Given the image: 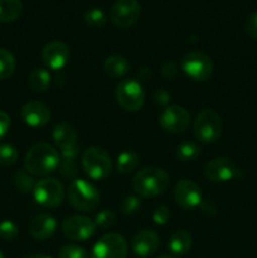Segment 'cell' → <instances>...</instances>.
Segmentation results:
<instances>
[{
    "instance_id": "d590c367",
    "label": "cell",
    "mask_w": 257,
    "mask_h": 258,
    "mask_svg": "<svg viewBox=\"0 0 257 258\" xmlns=\"http://www.w3.org/2000/svg\"><path fill=\"white\" fill-rule=\"evenodd\" d=\"M10 127V117L7 112L0 111V140L7 135Z\"/></svg>"
},
{
    "instance_id": "7c38bea8",
    "label": "cell",
    "mask_w": 257,
    "mask_h": 258,
    "mask_svg": "<svg viewBox=\"0 0 257 258\" xmlns=\"http://www.w3.org/2000/svg\"><path fill=\"white\" fill-rule=\"evenodd\" d=\"M141 7L138 0H116L110 10V18L118 28H127L140 18Z\"/></svg>"
},
{
    "instance_id": "4316f807",
    "label": "cell",
    "mask_w": 257,
    "mask_h": 258,
    "mask_svg": "<svg viewBox=\"0 0 257 258\" xmlns=\"http://www.w3.org/2000/svg\"><path fill=\"white\" fill-rule=\"evenodd\" d=\"M18 150L10 144H0V165L10 166L17 163Z\"/></svg>"
},
{
    "instance_id": "4dcf8cb0",
    "label": "cell",
    "mask_w": 257,
    "mask_h": 258,
    "mask_svg": "<svg viewBox=\"0 0 257 258\" xmlns=\"http://www.w3.org/2000/svg\"><path fill=\"white\" fill-rule=\"evenodd\" d=\"M116 222V214L111 209H102L98 212L96 216V226L100 227L101 229H107L112 227Z\"/></svg>"
},
{
    "instance_id": "5b68a950",
    "label": "cell",
    "mask_w": 257,
    "mask_h": 258,
    "mask_svg": "<svg viewBox=\"0 0 257 258\" xmlns=\"http://www.w3.org/2000/svg\"><path fill=\"white\" fill-rule=\"evenodd\" d=\"M222 125L221 116L213 110H203L197 115L193 123V133L197 140L203 144L216 143L221 138Z\"/></svg>"
},
{
    "instance_id": "83f0119b",
    "label": "cell",
    "mask_w": 257,
    "mask_h": 258,
    "mask_svg": "<svg viewBox=\"0 0 257 258\" xmlns=\"http://www.w3.org/2000/svg\"><path fill=\"white\" fill-rule=\"evenodd\" d=\"M85 22L92 28H101L106 24V15L100 8H91L85 13Z\"/></svg>"
},
{
    "instance_id": "f1b7e54d",
    "label": "cell",
    "mask_w": 257,
    "mask_h": 258,
    "mask_svg": "<svg viewBox=\"0 0 257 258\" xmlns=\"http://www.w3.org/2000/svg\"><path fill=\"white\" fill-rule=\"evenodd\" d=\"M15 186H17L18 190L23 191V193H29V191H33L34 189L35 183L33 180L32 176L29 175V173H25V171H18L15 174L14 178Z\"/></svg>"
},
{
    "instance_id": "603a6c76",
    "label": "cell",
    "mask_w": 257,
    "mask_h": 258,
    "mask_svg": "<svg viewBox=\"0 0 257 258\" xmlns=\"http://www.w3.org/2000/svg\"><path fill=\"white\" fill-rule=\"evenodd\" d=\"M50 81H52L50 73L45 68H37L30 73L28 78V85L30 90L34 92H44L49 88Z\"/></svg>"
},
{
    "instance_id": "60d3db41",
    "label": "cell",
    "mask_w": 257,
    "mask_h": 258,
    "mask_svg": "<svg viewBox=\"0 0 257 258\" xmlns=\"http://www.w3.org/2000/svg\"><path fill=\"white\" fill-rule=\"evenodd\" d=\"M158 258H174V257L168 256V254H163V256H160V257H158Z\"/></svg>"
},
{
    "instance_id": "e575fe53",
    "label": "cell",
    "mask_w": 257,
    "mask_h": 258,
    "mask_svg": "<svg viewBox=\"0 0 257 258\" xmlns=\"http://www.w3.org/2000/svg\"><path fill=\"white\" fill-rule=\"evenodd\" d=\"M246 32L252 39H257V12L252 13L247 19Z\"/></svg>"
},
{
    "instance_id": "8992f818",
    "label": "cell",
    "mask_w": 257,
    "mask_h": 258,
    "mask_svg": "<svg viewBox=\"0 0 257 258\" xmlns=\"http://www.w3.org/2000/svg\"><path fill=\"white\" fill-rule=\"evenodd\" d=\"M116 101L127 112H138L145 102V92L138 81L122 80L116 86Z\"/></svg>"
},
{
    "instance_id": "d4e9b609",
    "label": "cell",
    "mask_w": 257,
    "mask_h": 258,
    "mask_svg": "<svg viewBox=\"0 0 257 258\" xmlns=\"http://www.w3.org/2000/svg\"><path fill=\"white\" fill-rule=\"evenodd\" d=\"M201 154V148L194 141H184L176 149V156L181 161H193Z\"/></svg>"
},
{
    "instance_id": "484cf974",
    "label": "cell",
    "mask_w": 257,
    "mask_h": 258,
    "mask_svg": "<svg viewBox=\"0 0 257 258\" xmlns=\"http://www.w3.org/2000/svg\"><path fill=\"white\" fill-rule=\"evenodd\" d=\"M15 70V59L10 52L0 48V80H7Z\"/></svg>"
},
{
    "instance_id": "7a4b0ae2",
    "label": "cell",
    "mask_w": 257,
    "mask_h": 258,
    "mask_svg": "<svg viewBox=\"0 0 257 258\" xmlns=\"http://www.w3.org/2000/svg\"><path fill=\"white\" fill-rule=\"evenodd\" d=\"M170 184V178L163 169L145 168L136 173L133 179V188L143 198H154L163 194Z\"/></svg>"
},
{
    "instance_id": "f546056e",
    "label": "cell",
    "mask_w": 257,
    "mask_h": 258,
    "mask_svg": "<svg viewBox=\"0 0 257 258\" xmlns=\"http://www.w3.org/2000/svg\"><path fill=\"white\" fill-rule=\"evenodd\" d=\"M58 258H90L85 248L77 244H66L60 248Z\"/></svg>"
},
{
    "instance_id": "ac0fdd59",
    "label": "cell",
    "mask_w": 257,
    "mask_h": 258,
    "mask_svg": "<svg viewBox=\"0 0 257 258\" xmlns=\"http://www.w3.org/2000/svg\"><path fill=\"white\" fill-rule=\"evenodd\" d=\"M22 118L30 127H43L50 121V111L39 101H30L22 107Z\"/></svg>"
},
{
    "instance_id": "ba28073f",
    "label": "cell",
    "mask_w": 257,
    "mask_h": 258,
    "mask_svg": "<svg viewBox=\"0 0 257 258\" xmlns=\"http://www.w3.org/2000/svg\"><path fill=\"white\" fill-rule=\"evenodd\" d=\"M33 196L38 204L47 208L58 207L65 199V189L60 181L54 178H44L35 183Z\"/></svg>"
},
{
    "instance_id": "836d02e7",
    "label": "cell",
    "mask_w": 257,
    "mask_h": 258,
    "mask_svg": "<svg viewBox=\"0 0 257 258\" xmlns=\"http://www.w3.org/2000/svg\"><path fill=\"white\" fill-rule=\"evenodd\" d=\"M170 219V211H169L168 207L160 206L154 211L153 213V221L155 222L159 226H164L166 224Z\"/></svg>"
},
{
    "instance_id": "3957f363",
    "label": "cell",
    "mask_w": 257,
    "mask_h": 258,
    "mask_svg": "<svg viewBox=\"0 0 257 258\" xmlns=\"http://www.w3.org/2000/svg\"><path fill=\"white\" fill-rule=\"evenodd\" d=\"M71 206L77 211L91 212L100 204V193L93 184L83 179H73L67 190Z\"/></svg>"
},
{
    "instance_id": "ab89813d",
    "label": "cell",
    "mask_w": 257,
    "mask_h": 258,
    "mask_svg": "<svg viewBox=\"0 0 257 258\" xmlns=\"http://www.w3.org/2000/svg\"><path fill=\"white\" fill-rule=\"evenodd\" d=\"M29 258H52V257H48V256H45V254H34V256H32Z\"/></svg>"
},
{
    "instance_id": "8fae6325",
    "label": "cell",
    "mask_w": 257,
    "mask_h": 258,
    "mask_svg": "<svg viewBox=\"0 0 257 258\" xmlns=\"http://www.w3.org/2000/svg\"><path fill=\"white\" fill-rule=\"evenodd\" d=\"M96 223L86 216H71L65 219L62 232L71 241L83 242L90 239L96 232Z\"/></svg>"
},
{
    "instance_id": "e0dca14e",
    "label": "cell",
    "mask_w": 257,
    "mask_h": 258,
    "mask_svg": "<svg viewBox=\"0 0 257 258\" xmlns=\"http://www.w3.org/2000/svg\"><path fill=\"white\" fill-rule=\"evenodd\" d=\"M160 244L158 233L151 229L140 231L131 241V249L138 257L146 258L153 256Z\"/></svg>"
},
{
    "instance_id": "ffe728a7",
    "label": "cell",
    "mask_w": 257,
    "mask_h": 258,
    "mask_svg": "<svg viewBox=\"0 0 257 258\" xmlns=\"http://www.w3.org/2000/svg\"><path fill=\"white\" fill-rule=\"evenodd\" d=\"M191 243H193L191 234L184 229H180V231H176L171 234L168 247L173 254L183 256L191 248Z\"/></svg>"
},
{
    "instance_id": "5bb4252c",
    "label": "cell",
    "mask_w": 257,
    "mask_h": 258,
    "mask_svg": "<svg viewBox=\"0 0 257 258\" xmlns=\"http://www.w3.org/2000/svg\"><path fill=\"white\" fill-rule=\"evenodd\" d=\"M160 126L171 134H181L188 130L190 125V113L181 106H169L159 118Z\"/></svg>"
},
{
    "instance_id": "f35d334b",
    "label": "cell",
    "mask_w": 257,
    "mask_h": 258,
    "mask_svg": "<svg viewBox=\"0 0 257 258\" xmlns=\"http://www.w3.org/2000/svg\"><path fill=\"white\" fill-rule=\"evenodd\" d=\"M201 209H202V212H203V213L209 214V216H213V214H216V212H217L216 204H214L213 202H211V201L202 202Z\"/></svg>"
},
{
    "instance_id": "44dd1931",
    "label": "cell",
    "mask_w": 257,
    "mask_h": 258,
    "mask_svg": "<svg viewBox=\"0 0 257 258\" xmlns=\"http://www.w3.org/2000/svg\"><path fill=\"white\" fill-rule=\"evenodd\" d=\"M103 70L107 73L108 76L113 78H120L123 77L126 73L130 70V64L126 60L125 57L118 54L110 55L106 58L105 63H103Z\"/></svg>"
},
{
    "instance_id": "74e56055",
    "label": "cell",
    "mask_w": 257,
    "mask_h": 258,
    "mask_svg": "<svg viewBox=\"0 0 257 258\" xmlns=\"http://www.w3.org/2000/svg\"><path fill=\"white\" fill-rule=\"evenodd\" d=\"M154 100H155L158 103H160V105H166V103L170 101V95H169L166 91L159 90L156 91L155 95H154Z\"/></svg>"
},
{
    "instance_id": "1f68e13d",
    "label": "cell",
    "mask_w": 257,
    "mask_h": 258,
    "mask_svg": "<svg viewBox=\"0 0 257 258\" xmlns=\"http://www.w3.org/2000/svg\"><path fill=\"white\" fill-rule=\"evenodd\" d=\"M140 207H141L140 199L135 196L125 197L120 203L121 213L125 214V216H130V214L136 213V212L140 209Z\"/></svg>"
},
{
    "instance_id": "b9f144b4",
    "label": "cell",
    "mask_w": 257,
    "mask_h": 258,
    "mask_svg": "<svg viewBox=\"0 0 257 258\" xmlns=\"http://www.w3.org/2000/svg\"><path fill=\"white\" fill-rule=\"evenodd\" d=\"M0 258H5V257H4V253H3L2 251H0Z\"/></svg>"
},
{
    "instance_id": "d6986e66",
    "label": "cell",
    "mask_w": 257,
    "mask_h": 258,
    "mask_svg": "<svg viewBox=\"0 0 257 258\" xmlns=\"http://www.w3.org/2000/svg\"><path fill=\"white\" fill-rule=\"evenodd\" d=\"M57 229V221L50 214H39L35 217L29 226V232L35 239L39 241H45L50 238L55 233Z\"/></svg>"
},
{
    "instance_id": "9a60e30c",
    "label": "cell",
    "mask_w": 257,
    "mask_h": 258,
    "mask_svg": "<svg viewBox=\"0 0 257 258\" xmlns=\"http://www.w3.org/2000/svg\"><path fill=\"white\" fill-rule=\"evenodd\" d=\"M174 199L179 207L186 211L197 208L202 203L201 188L194 181L183 179L175 185Z\"/></svg>"
},
{
    "instance_id": "8d00e7d4",
    "label": "cell",
    "mask_w": 257,
    "mask_h": 258,
    "mask_svg": "<svg viewBox=\"0 0 257 258\" xmlns=\"http://www.w3.org/2000/svg\"><path fill=\"white\" fill-rule=\"evenodd\" d=\"M161 72L165 77L168 78H174L176 75H178V67H176L175 63L173 62H166L165 64L161 68Z\"/></svg>"
},
{
    "instance_id": "2e32d148",
    "label": "cell",
    "mask_w": 257,
    "mask_h": 258,
    "mask_svg": "<svg viewBox=\"0 0 257 258\" xmlns=\"http://www.w3.org/2000/svg\"><path fill=\"white\" fill-rule=\"evenodd\" d=\"M42 59L49 70H62L70 60V48L60 40H53L43 48Z\"/></svg>"
},
{
    "instance_id": "4fadbf2b",
    "label": "cell",
    "mask_w": 257,
    "mask_h": 258,
    "mask_svg": "<svg viewBox=\"0 0 257 258\" xmlns=\"http://www.w3.org/2000/svg\"><path fill=\"white\" fill-rule=\"evenodd\" d=\"M204 176L212 183H226L239 176V169L227 158H216L204 166Z\"/></svg>"
},
{
    "instance_id": "9c48e42d",
    "label": "cell",
    "mask_w": 257,
    "mask_h": 258,
    "mask_svg": "<svg viewBox=\"0 0 257 258\" xmlns=\"http://www.w3.org/2000/svg\"><path fill=\"white\" fill-rule=\"evenodd\" d=\"M127 243L118 233H108L101 237L93 246L91 258H126Z\"/></svg>"
},
{
    "instance_id": "6da1fadb",
    "label": "cell",
    "mask_w": 257,
    "mask_h": 258,
    "mask_svg": "<svg viewBox=\"0 0 257 258\" xmlns=\"http://www.w3.org/2000/svg\"><path fill=\"white\" fill-rule=\"evenodd\" d=\"M60 165L58 151L48 143H38L28 150L24 159L27 173L34 176H47L54 173Z\"/></svg>"
},
{
    "instance_id": "cb8c5ba5",
    "label": "cell",
    "mask_w": 257,
    "mask_h": 258,
    "mask_svg": "<svg viewBox=\"0 0 257 258\" xmlns=\"http://www.w3.org/2000/svg\"><path fill=\"white\" fill-rule=\"evenodd\" d=\"M139 165V156L138 154L131 150L122 151L117 156L116 160V168L120 174H130L138 168Z\"/></svg>"
},
{
    "instance_id": "d6a6232c",
    "label": "cell",
    "mask_w": 257,
    "mask_h": 258,
    "mask_svg": "<svg viewBox=\"0 0 257 258\" xmlns=\"http://www.w3.org/2000/svg\"><path fill=\"white\" fill-rule=\"evenodd\" d=\"M19 233V228L17 224L12 221H3L0 223V238L5 241H12Z\"/></svg>"
},
{
    "instance_id": "277c9868",
    "label": "cell",
    "mask_w": 257,
    "mask_h": 258,
    "mask_svg": "<svg viewBox=\"0 0 257 258\" xmlns=\"http://www.w3.org/2000/svg\"><path fill=\"white\" fill-rule=\"evenodd\" d=\"M82 168L92 180H103L112 171V161L105 149L91 146L82 155Z\"/></svg>"
},
{
    "instance_id": "52a82bcc",
    "label": "cell",
    "mask_w": 257,
    "mask_h": 258,
    "mask_svg": "<svg viewBox=\"0 0 257 258\" xmlns=\"http://www.w3.org/2000/svg\"><path fill=\"white\" fill-rule=\"evenodd\" d=\"M181 70L189 78L198 82L209 80L213 73V63L203 52L193 50L186 53L181 59Z\"/></svg>"
},
{
    "instance_id": "30bf717a",
    "label": "cell",
    "mask_w": 257,
    "mask_h": 258,
    "mask_svg": "<svg viewBox=\"0 0 257 258\" xmlns=\"http://www.w3.org/2000/svg\"><path fill=\"white\" fill-rule=\"evenodd\" d=\"M53 140L59 148L62 159L65 161H75L78 154L77 146V131L72 125L62 122L55 126L53 131Z\"/></svg>"
},
{
    "instance_id": "7402d4cb",
    "label": "cell",
    "mask_w": 257,
    "mask_h": 258,
    "mask_svg": "<svg viewBox=\"0 0 257 258\" xmlns=\"http://www.w3.org/2000/svg\"><path fill=\"white\" fill-rule=\"evenodd\" d=\"M23 13L22 0H0V22L9 23Z\"/></svg>"
}]
</instances>
